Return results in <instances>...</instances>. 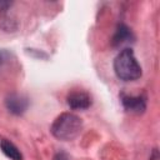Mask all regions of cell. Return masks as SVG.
Instances as JSON below:
<instances>
[{
	"label": "cell",
	"instance_id": "7a4b0ae2",
	"mask_svg": "<svg viewBox=\"0 0 160 160\" xmlns=\"http://www.w3.org/2000/svg\"><path fill=\"white\" fill-rule=\"evenodd\" d=\"M82 129V121L79 116L71 112L60 114L52 122L50 130L51 134L62 141H69L75 139Z\"/></svg>",
	"mask_w": 160,
	"mask_h": 160
},
{
	"label": "cell",
	"instance_id": "ba28073f",
	"mask_svg": "<svg viewBox=\"0 0 160 160\" xmlns=\"http://www.w3.org/2000/svg\"><path fill=\"white\" fill-rule=\"evenodd\" d=\"M54 160H70V158L68 156V154L65 152H58L54 158Z\"/></svg>",
	"mask_w": 160,
	"mask_h": 160
},
{
	"label": "cell",
	"instance_id": "6da1fadb",
	"mask_svg": "<svg viewBox=\"0 0 160 160\" xmlns=\"http://www.w3.org/2000/svg\"><path fill=\"white\" fill-rule=\"evenodd\" d=\"M114 71L116 76L124 81H134L141 76V66L131 49H122L118 54L114 60Z\"/></svg>",
	"mask_w": 160,
	"mask_h": 160
},
{
	"label": "cell",
	"instance_id": "5b68a950",
	"mask_svg": "<svg viewBox=\"0 0 160 160\" xmlns=\"http://www.w3.org/2000/svg\"><path fill=\"white\" fill-rule=\"evenodd\" d=\"M121 101L122 105L126 110L131 111V112H136L140 114L145 110L146 108V100L144 96H128V95H122L121 96Z\"/></svg>",
	"mask_w": 160,
	"mask_h": 160
},
{
	"label": "cell",
	"instance_id": "9c48e42d",
	"mask_svg": "<svg viewBox=\"0 0 160 160\" xmlns=\"http://www.w3.org/2000/svg\"><path fill=\"white\" fill-rule=\"evenodd\" d=\"M2 62H4V59H2V55L0 54V69H1V66H2Z\"/></svg>",
	"mask_w": 160,
	"mask_h": 160
},
{
	"label": "cell",
	"instance_id": "52a82bcc",
	"mask_svg": "<svg viewBox=\"0 0 160 160\" xmlns=\"http://www.w3.org/2000/svg\"><path fill=\"white\" fill-rule=\"evenodd\" d=\"M131 39H132V34L129 30V28L125 26V25H122V24L119 25L118 26V30L115 32V36H114V45L120 46L122 44L129 42Z\"/></svg>",
	"mask_w": 160,
	"mask_h": 160
},
{
	"label": "cell",
	"instance_id": "277c9868",
	"mask_svg": "<svg viewBox=\"0 0 160 160\" xmlns=\"http://www.w3.org/2000/svg\"><path fill=\"white\" fill-rule=\"evenodd\" d=\"M5 104H6L8 110L15 115H21L28 109V105H29L28 99L18 94H12L8 96V99L5 100Z\"/></svg>",
	"mask_w": 160,
	"mask_h": 160
},
{
	"label": "cell",
	"instance_id": "3957f363",
	"mask_svg": "<svg viewBox=\"0 0 160 160\" xmlns=\"http://www.w3.org/2000/svg\"><path fill=\"white\" fill-rule=\"evenodd\" d=\"M68 105L71 109H88L91 105V98L84 91H72L66 98Z\"/></svg>",
	"mask_w": 160,
	"mask_h": 160
},
{
	"label": "cell",
	"instance_id": "8992f818",
	"mask_svg": "<svg viewBox=\"0 0 160 160\" xmlns=\"http://www.w3.org/2000/svg\"><path fill=\"white\" fill-rule=\"evenodd\" d=\"M0 149H1L2 152H4L8 158H10L11 160H22V155H21V152L19 151V149H18L12 142H10L9 140L2 139V140L0 141Z\"/></svg>",
	"mask_w": 160,
	"mask_h": 160
}]
</instances>
